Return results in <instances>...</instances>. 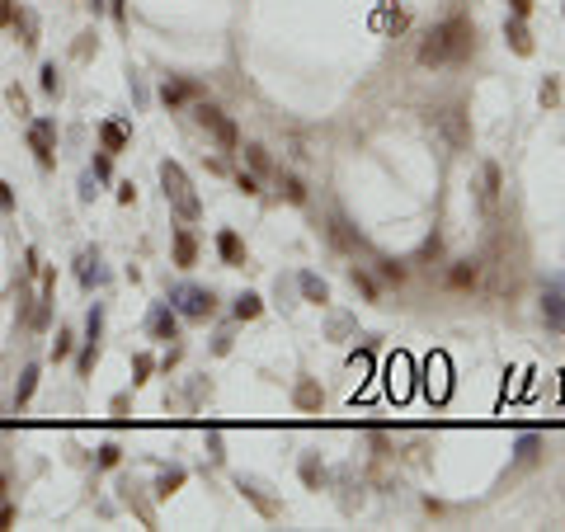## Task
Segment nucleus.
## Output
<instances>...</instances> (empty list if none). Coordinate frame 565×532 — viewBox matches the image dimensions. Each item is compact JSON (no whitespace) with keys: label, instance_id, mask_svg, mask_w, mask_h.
Returning <instances> with one entry per match:
<instances>
[{"label":"nucleus","instance_id":"c9c22d12","mask_svg":"<svg viewBox=\"0 0 565 532\" xmlns=\"http://www.w3.org/2000/svg\"><path fill=\"white\" fill-rule=\"evenodd\" d=\"M0 208H14V193H10V184H0Z\"/></svg>","mask_w":565,"mask_h":532},{"label":"nucleus","instance_id":"4be33fe9","mask_svg":"<svg viewBox=\"0 0 565 532\" xmlns=\"http://www.w3.org/2000/svg\"><path fill=\"white\" fill-rule=\"evenodd\" d=\"M245 160H250V170H259V175L269 170V151H264V146H245Z\"/></svg>","mask_w":565,"mask_h":532},{"label":"nucleus","instance_id":"b1692460","mask_svg":"<svg viewBox=\"0 0 565 532\" xmlns=\"http://www.w3.org/2000/svg\"><path fill=\"white\" fill-rule=\"evenodd\" d=\"M542 104H546V108L561 104V85H556V80H546V85H542Z\"/></svg>","mask_w":565,"mask_h":532},{"label":"nucleus","instance_id":"58836bf2","mask_svg":"<svg viewBox=\"0 0 565 532\" xmlns=\"http://www.w3.org/2000/svg\"><path fill=\"white\" fill-rule=\"evenodd\" d=\"M0 495H5V476H0Z\"/></svg>","mask_w":565,"mask_h":532},{"label":"nucleus","instance_id":"2eb2a0df","mask_svg":"<svg viewBox=\"0 0 565 532\" xmlns=\"http://www.w3.org/2000/svg\"><path fill=\"white\" fill-rule=\"evenodd\" d=\"M301 293L311 297L316 306H321V302H330V288H325V283L316 278V273H301Z\"/></svg>","mask_w":565,"mask_h":532},{"label":"nucleus","instance_id":"72a5a7b5","mask_svg":"<svg viewBox=\"0 0 565 532\" xmlns=\"http://www.w3.org/2000/svg\"><path fill=\"white\" fill-rule=\"evenodd\" d=\"M95 179H108V151L99 160H95Z\"/></svg>","mask_w":565,"mask_h":532},{"label":"nucleus","instance_id":"20e7f679","mask_svg":"<svg viewBox=\"0 0 565 532\" xmlns=\"http://www.w3.org/2000/svg\"><path fill=\"white\" fill-rule=\"evenodd\" d=\"M193 118H198V123H203V128L217 137V146H226V151H236V146H241V132H236V123H231V118H226V113H221L217 104H198V108H193Z\"/></svg>","mask_w":565,"mask_h":532},{"label":"nucleus","instance_id":"f704fd0d","mask_svg":"<svg viewBox=\"0 0 565 532\" xmlns=\"http://www.w3.org/2000/svg\"><path fill=\"white\" fill-rule=\"evenodd\" d=\"M528 10H533V0H513V14L518 19H528Z\"/></svg>","mask_w":565,"mask_h":532},{"label":"nucleus","instance_id":"c756f323","mask_svg":"<svg viewBox=\"0 0 565 532\" xmlns=\"http://www.w3.org/2000/svg\"><path fill=\"white\" fill-rule=\"evenodd\" d=\"M146 373H151V358H146V353H137V377H132V382H146Z\"/></svg>","mask_w":565,"mask_h":532},{"label":"nucleus","instance_id":"7c9ffc66","mask_svg":"<svg viewBox=\"0 0 565 532\" xmlns=\"http://www.w3.org/2000/svg\"><path fill=\"white\" fill-rule=\"evenodd\" d=\"M353 283H358L368 297H377V288H373V278H368V273H358V268H353Z\"/></svg>","mask_w":565,"mask_h":532},{"label":"nucleus","instance_id":"ddd939ff","mask_svg":"<svg viewBox=\"0 0 565 532\" xmlns=\"http://www.w3.org/2000/svg\"><path fill=\"white\" fill-rule=\"evenodd\" d=\"M99 141H104L108 156H118V151L128 146V128H123V123H104V128H99Z\"/></svg>","mask_w":565,"mask_h":532},{"label":"nucleus","instance_id":"393cba45","mask_svg":"<svg viewBox=\"0 0 565 532\" xmlns=\"http://www.w3.org/2000/svg\"><path fill=\"white\" fill-rule=\"evenodd\" d=\"M71 353V330H57V344H52V358H66Z\"/></svg>","mask_w":565,"mask_h":532},{"label":"nucleus","instance_id":"423d86ee","mask_svg":"<svg viewBox=\"0 0 565 532\" xmlns=\"http://www.w3.org/2000/svg\"><path fill=\"white\" fill-rule=\"evenodd\" d=\"M542 320L551 330H565V278L546 288V297H542Z\"/></svg>","mask_w":565,"mask_h":532},{"label":"nucleus","instance_id":"4468645a","mask_svg":"<svg viewBox=\"0 0 565 532\" xmlns=\"http://www.w3.org/2000/svg\"><path fill=\"white\" fill-rule=\"evenodd\" d=\"M81 283H85V288L104 283V268H99V255H95V250H85V255H81Z\"/></svg>","mask_w":565,"mask_h":532},{"label":"nucleus","instance_id":"f03ea898","mask_svg":"<svg viewBox=\"0 0 565 532\" xmlns=\"http://www.w3.org/2000/svg\"><path fill=\"white\" fill-rule=\"evenodd\" d=\"M161 184H165V203L184 217V221H198L203 217V203H198V193H193V184H188L179 160H161Z\"/></svg>","mask_w":565,"mask_h":532},{"label":"nucleus","instance_id":"dca6fc26","mask_svg":"<svg viewBox=\"0 0 565 532\" xmlns=\"http://www.w3.org/2000/svg\"><path fill=\"white\" fill-rule=\"evenodd\" d=\"M278 193H283L288 203H306V188H301L297 175H283V179H278Z\"/></svg>","mask_w":565,"mask_h":532},{"label":"nucleus","instance_id":"a878e982","mask_svg":"<svg viewBox=\"0 0 565 532\" xmlns=\"http://www.w3.org/2000/svg\"><path fill=\"white\" fill-rule=\"evenodd\" d=\"M43 90H48V95H57V90H61V80H57V66H52V61L43 66Z\"/></svg>","mask_w":565,"mask_h":532},{"label":"nucleus","instance_id":"0eeeda50","mask_svg":"<svg viewBox=\"0 0 565 532\" xmlns=\"http://www.w3.org/2000/svg\"><path fill=\"white\" fill-rule=\"evenodd\" d=\"M448 283H453L457 293L476 288V283H481V264H476V259H457V264L448 268Z\"/></svg>","mask_w":565,"mask_h":532},{"label":"nucleus","instance_id":"4c0bfd02","mask_svg":"<svg viewBox=\"0 0 565 532\" xmlns=\"http://www.w3.org/2000/svg\"><path fill=\"white\" fill-rule=\"evenodd\" d=\"M85 5H90V10H95V14H99V10H104V0H85Z\"/></svg>","mask_w":565,"mask_h":532},{"label":"nucleus","instance_id":"f3484780","mask_svg":"<svg viewBox=\"0 0 565 532\" xmlns=\"http://www.w3.org/2000/svg\"><path fill=\"white\" fill-rule=\"evenodd\" d=\"M259 311H264V302H259L255 293H241V297H236V316H241V320H255Z\"/></svg>","mask_w":565,"mask_h":532},{"label":"nucleus","instance_id":"6e6552de","mask_svg":"<svg viewBox=\"0 0 565 532\" xmlns=\"http://www.w3.org/2000/svg\"><path fill=\"white\" fill-rule=\"evenodd\" d=\"M151 335H156V339H179V316H175V306H156V311H151Z\"/></svg>","mask_w":565,"mask_h":532},{"label":"nucleus","instance_id":"f8f14e48","mask_svg":"<svg viewBox=\"0 0 565 532\" xmlns=\"http://www.w3.org/2000/svg\"><path fill=\"white\" fill-rule=\"evenodd\" d=\"M504 38H509V48H513L518 57H533V38H528V24H523L518 14L504 24Z\"/></svg>","mask_w":565,"mask_h":532},{"label":"nucleus","instance_id":"f257e3e1","mask_svg":"<svg viewBox=\"0 0 565 532\" xmlns=\"http://www.w3.org/2000/svg\"><path fill=\"white\" fill-rule=\"evenodd\" d=\"M471 48H476V24L471 19H462V14H453L448 24H438L419 43V61L424 66H443V61H466L471 57Z\"/></svg>","mask_w":565,"mask_h":532},{"label":"nucleus","instance_id":"1a4fd4ad","mask_svg":"<svg viewBox=\"0 0 565 532\" xmlns=\"http://www.w3.org/2000/svg\"><path fill=\"white\" fill-rule=\"evenodd\" d=\"M175 264H179V268L198 264V240H193V231H184V226L175 231Z\"/></svg>","mask_w":565,"mask_h":532},{"label":"nucleus","instance_id":"39448f33","mask_svg":"<svg viewBox=\"0 0 565 532\" xmlns=\"http://www.w3.org/2000/svg\"><path fill=\"white\" fill-rule=\"evenodd\" d=\"M28 146H33L38 165H52V146H57V123L52 118H38V123L28 128Z\"/></svg>","mask_w":565,"mask_h":532},{"label":"nucleus","instance_id":"473e14b6","mask_svg":"<svg viewBox=\"0 0 565 532\" xmlns=\"http://www.w3.org/2000/svg\"><path fill=\"white\" fill-rule=\"evenodd\" d=\"M236 184H241V193H259V184H255V175H245V170H241V179H236Z\"/></svg>","mask_w":565,"mask_h":532},{"label":"nucleus","instance_id":"aec40b11","mask_svg":"<svg viewBox=\"0 0 565 532\" xmlns=\"http://www.w3.org/2000/svg\"><path fill=\"white\" fill-rule=\"evenodd\" d=\"M495 198H499V165L490 160L485 165V203H495Z\"/></svg>","mask_w":565,"mask_h":532},{"label":"nucleus","instance_id":"9b49d317","mask_svg":"<svg viewBox=\"0 0 565 532\" xmlns=\"http://www.w3.org/2000/svg\"><path fill=\"white\" fill-rule=\"evenodd\" d=\"M433 123H443L448 137H453V146H466V123H462V108H443V113H433Z\"/></svg>","mask_w":565,"mask_h":532},{"label":"nucleus","instance_id":"a211bd4d","mask_svg":"<svg viewBox=\"0 0 565 532\" xmlns=\"http://www.w3.org/2000/svg\"><path fill=\"white\" fill-rule=\"evenodd\" d=\"M297 405H301V410H316V405H321V386H316V382H301V386H297Z\"/></svg>","mask_w":565,"mask_h":532},{"label":"nucleus","instance_id":"cd10ccee","mask_svg":"<svg viewBox=\"0 0 565 532\" xmlns=\"http://www.w3.org/2000/svg\"><path fill=\"white\" fill-rule=\"evenodd\" d=\"M161 95H165V104H179V99H184V85H165Z\"/></svg>","mask_w":565,"mask_h":532},{"label":"nucleus","instance_id":"bb28decb","mask_svg":"<svg viewBox=\"0 0 565 532\" xmlns=\"http://www.w3.org/2000/svg\"><path fill=\"white\" fill-rule=\"evenodd\" d=\"M537 453V438H533V433H528V438H518V457H523V462H528V457Z\"/></svg>","mask_w":565,"mask_h":532},{"label":"nucleus","instance_id":"c85d7f7f","mask_svg":"<svg viewBox=\"0 0 565 532\" xmlns=\"http://www.w3.org/2000/svg\"><path fill=\"white\" fill-rule=\"evenodd\" d=\"M14 24V0H0V28Z\"/></svg>","mask_w":565,"mask_h":532},{"label":"nucleus","instance_id":"2f4dec72","mask_svg":"<svg viewBox=\"0 0 565 532\" xmlns=\"http://www.w3.org/2000/svg\"><path fill=\"white\" fill-rule=\"evenodd\" d=\"M113 462H118V448H113V443H108V448H99V466H113Z\"/></svg>","mask_w":565,"mask_h":532},{"label":"nucleus","instance_id":"5701e85b","mask_svg":"<svg viewBox=\"0 0 565 532\" xmlns=\"http://www.w3.org/2000/svg\"><path fill=\"white\" fill-rule=\"evenodd\" d=\"M179 485H184V471L175 466V471H165V476H161V495H170V490H179Z\"/></svg>","mask_w":565,"mask_h":532},{"label":"nucleus","instance_id":"7ed1b4c3","mask_svg":"<svg viewBox=\"0 0 565 532\" xmlns=\"http://www.w3.org/2000/svg\"><path fill=\"white\" fill-rule=\"evenodd\" d=\"M170 306H175L179 316H188V320H208L217 311V297H212V288H193V283H184V288L170 293Z\"/></svg>","mask_w":565,"mask_h":532},{"label":"nucleus","instance_id":"6ab92c4d","mask_svg":"<svg viewBox=\"0 0 565 532\" xmlns=\"http://www.w3.org/2000/svg\"><path fill=\"white\" fill-rule=\"evenodd\" d=\"M33 386H38V368H28L24 382L14 386V405H28V396H33Z\"/></svg>","mask_w":565,"mask_h":532},{"label":"nucleus","instance_id":"9d476101","mask_svg":"<svg viewBox=\"0 0 565 532\" xmlns=\"http://www.w3.org/2000/svg\"><path fill=\"white\" fill-rule=\"evenodd\" d=\"M217 255H221V259H226L231 268H241V264H245V245H241V236H236V231H221V236H217Z\"/></svg>","mask_w":565,"mask_h":532},{"label":"nucleus","instance_id":"e433bc0d","mask_svg":"<svg viewBox=\"0 0 565 532\" xmlns=\"http://www.w3.org/2000/svg\"><path fill=\"white\" fill-rule=\"evenodd\" d=\"M10 523H14V509L5 504V509H0V528H10Z\"/></svg>","mask_w":565,"mask_h":532},{"label":"nucleus","instance_id":"412c9836","mask_svg":"<svg viewBox=\"0 0 565 532\" xmlns=\"http://www.w3.org/2000/svg\"><path fill=\"white\" fill-rule=\"evenodd\" d=\"M405 358H391V396H405Z\"/></svg>","mask_w":565,"mask_h":532}]
</instances>
